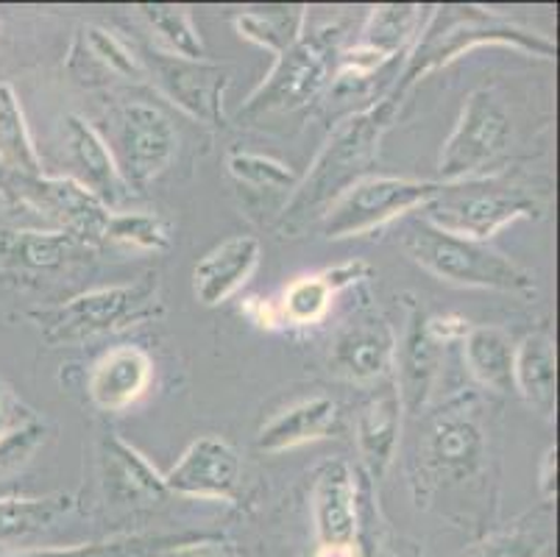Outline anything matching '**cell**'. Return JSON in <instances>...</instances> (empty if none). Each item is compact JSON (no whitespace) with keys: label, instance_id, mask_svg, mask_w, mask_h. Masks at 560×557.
Wrapping results in <instances>:
<instances>
[{"label":"cell","instance_id":"cell-42","mask_svg":"<svg viewBox=\"0 0 560 557\" xmlns=\"http://www.w3.org/2000/svg\"><path fill=\"white\" fill-rule=\"evenodd\" d=\"M23 176H25V173L9 171V167L3 165V162H0V201L18 209L20 182H23Z\"/></svg>","mask_w":560,"mask_h":557},{"label":"cell","instance_id":"cell-36","mask_svg":"<svg viewBox=\"0 0 560 557\" xmlns=\"http://www.w3.org/2000/svg\"><path fill=\"white\" fill-rule=\"evenodd\" d=\"M45 432H48L45 423L34 421L28 427L12 432V436L0 438V477H7V474L23 468L32 460V454L43 446Z\"/></svg>","mask_w":560,"mask_h":557},{"label":"cell","instance_id":"cell-40","mask_svg":"<svg viewBox=\"0 0 560 557\" xmlns=\"http://www.w3.org/2000/svg\"><path fill=\"white\" fill-rule=\"evenodd\" d=\"M538 488L544 499H555L558 494V446H549L538 466Z\"/></svg>","mask_w":560,"mask_h":557},{"label":"cell","instance_id":"cell-13","mask_svg":"<svg viewBox=\"0 0 560 557\" xmlns=\"http://www.w3.org/2000/svg\"><path fill=\"white\" fill-rule=\"evenodd\" d=\"M18 209H32L54 221L62 232H73L101 248V232L109 209L70 176H23Z\"/></svg>","mask_w":560,"mask_h":557},{"label":"cell","instance_id":"cell-26","mask_svg":"<svg viewBox=\"0 0 560 557\" xmlns=\"http://www.w3.org/2000/svg\"><path fill=\"white\" fill-rule=\"evenodd\" d=\"M513 391L544 416L555 413L558 398V355L547 332H533L516 346L513 357Z\"/></svg>","mask_w":560,"mask_h":557},{"label":"cell","instance_id":"cell-24","mask_svg":"<svg viewBox=\"0 0 560 557\" xmlns=\"http://www.w3.org/2000/svg\"><path fill=\"white\" fill-rule=\"evenodd\" d=\"M340 410L329 396L304 398L299 405L277 413L271 421L259 429L257 446L262 452H288L329 438L338 429Z\"/></svg>","mask_w":560,"mask_h":557},{"label":"cell","instance_id":"cell-19","mask_svg":"<svg viewBox=\"0 0 560 557\" xmlns=\"http://www.w3.org/2000/svg\"><path fill=\"white\" fill-rule=\"evenodd\" d=\"M68 73L81 86H104L112 79L140 81L145 79V70L140 65V56L124 43V39L106 31L104 25H81L79 34L70 45Z\"/></svg>","mask_w":560,"mask_h":557},{"label":"cell","instance_id":"cell-27","mask_svg":"<svg viewBox=\"0 0 560 557\" xmlns=\"http://www.w3.org/2000/svg\"><path fill=\"white\" fill-rule=\"evenodd\" d=\"M463 344V360L468 374L475 376L482 387L497 393L513 391V357L516 344L505 329L499 326H471Z\"/></svg>","mask_w":560,"mask_h":557},{"label":"cell","instance_id":"cell-39","mask_svg":"<svg viewBox=\"0 0 560 557\" xmlns=\"http://www.w3.org/2000/svg\"><path fill=\"white\" fill-rule=\"evenodd\" d=\"M427 326H430V335L435 337L441 346H450V344H460L466 332L471 329L463 315H430L427 318Z\"/></svg>","mask_w":560,"mask_h":557},{"label":"cell","instance_id":"cell-3","mask_svg":"<svg viewBox=\"0 0 560 557\" xmlns=\"http://www.w3.org/2000/svg\"><path fill=\"white\" fill-rule=\"evenodd\" d=\"M162 290L154 274L129 285L86 290L65 304L32 310L28 318L37 324L48 346H79L95 337L117 335L162 315Z\"/></svg>","mask_w":560,"mask_h":557},{"label":"cell","instance_id":"cell-38","mask_svg":"<svg viewBox=\"0 0 560 557\" xmlns=\"http://www.w3.org/2000/svg\"><path fill=\"white\" fill-rule=\"evenodd\" d=\"M34 421H39V418L34 416L32 407L20 402L18 393L0 380V438L12 436V432H18V429L28 427Z\"/></svg>","mask_w":560,"mask_h":557},{"label":"cell","instance_id":"cell-25","mask_svg":"<svg viewBox=\"0 0 560 557\" xmlns=\"http://www.w3.org/2000/svg\"><path fill=\"white\" fill-rule=\"evenodd\" d=\"M401 398L396 382L376 393L358 416V449L371 477H385L399 449L401 436Z\"/></svg>","mask_w":560,"mask_h":557},{"label":"cell","instance_id":"cell-31","mask_svg":"<svg viewBox=\"0 0 560 557\" xmlns=\"http://www.w3.org/2000/svg\"><path fill=\"white\" fill-rule=\"evenodd\" d=\"M101 245H117V248L142 254H162L173 245V229L156 212H109L104 232H101Z\"/></svg>","mask_w":560,"mask_h":557},{"label":"cell","instance_id":"cell-37","mask_svg":"<svg viewBox=\"0 0 560 557\" xmlns=\"http://www.w3.org/2000/svg\"><path fill=\"white\" fill-rule=\"evenodd\" d=\"M154 557H241L234 544L221 538H182L176 544L165 546Z\"/></svg>","mask_w":560,"mask_h":557},{"label":"cell","instance_id":"cell-34","mask_svg":"<svg viewBox=\"0 0 560 557\" xmlns=\"http://www.w3.org/2000/svg\"><path fill=\"white\" fill-rule=\"evenodd\" d=\"M338 295L329 274H310L296 279L279 304V318L293 326H315L327 318L332 299Z\"/></svg>","mask_w":560,"mask_h":557},{"label":"cell","instance_id":"cell-8","mask_svg":"<svg viewBox=\"0 0 560 557\" xmlns=\"http://www.w3.org/2000/svg\"><path fill=\"white\" fill-rule=\"evenodd\" d=\"M511 137V115H508L505 101L499 98V92L488 86L468 92L455 129L446 137L438 156V171L444 184L482 176L508 151Z\"/></svg>","mask_w":560,"mask_h":557},{"label":"cell","instance_id":"cell-2","mask_svg":"<svg viewBox=\"0 0 560 557\" xmlns=\"http://www.w3.org/2000/svg\"><path fill=\"white\" fill-rule=\"evenodd\" d=\"M486 45H502V48L522 50V54L541 56V59L558 56L555 39L541 34V31H529L524 25L511 23V20L493 18L480 7L446 3V7H438L432 12L430 23L419 31V37L412 39L410 50H407L405 70H401L388 98L401 106V98L419 81L452 65L457 56L475 48H486Z\"/></svg>","mask_w":560,"mask_h":557},{"label":"cell","instance_id":"cell-16","mask_svg":"<svg viewBox=\"0 0 560 557\" xmlns=\"http://www.w3.org/2000/svg\"><path fill=\"white\" fill-rule=\"evenodd\" d=\"M396 357V335L380 315H358L335 337L329 371L346 382H376L390 374Z\"/></svg>","mask_w":560,"mask_h":557},{"label":"cell","instance_id":"cell-7","mask_svg":"<svg viewBox=\"0 0 560 557\" xmlns=\"http://www.w3.org/2000/svg\"><path fill=\"white\" fill-rule=\"evenodd\" d=\"M438 190L441 182L430 178L365 176L327 209L318 229L327 240L363 237L388 227L396 218L424 209L438 196Z\"/></svg>","mask_w":560,"mask_h":557},{"label":"cell","instance_id":"cell-32","mask_svg":"<svg viewBox=\"0 0 560 557\" xmlns=\"http://www.w3.org/2000/svg\"><path fill=\"white\" fill-rule=\"evenodd\" d=\"M185 535H154V533H135L117 535V538L95 541V544H75V546H54V549H20L0 557H154L165 546L176 544Z\"/></svg>","mask_w":560,"mask_h":557},{"label":"cell","instance_id":"cell-17","mask_svg":"<svg viewBox=\"0 0 560 557\" xmlns=\"http://www.w3.org/2000/svg\"><path fill=\"white\" fill-rule=\"evenodd\" d=\"M65 151L68 162L73 165V182H79L84 190L93 193L109 212H115L124 198L129 196V184L124 182L117 162L112 156L109 142L101 137L93 123L81 115H65Z\"/></svg>","mask_w":560,"mask_h":557},{"label":"cell","instance_id":"cell-20","mask_svg":"<svg viewBox=\"0 0 560 557\" xmlns=\"http://www.w3.org/2000/svg\"><path fill=\"white\" fill-rule=\"evenodd\" d=\"M154 382V360L140 346L109 349L90 371L86 393L104 413H120L137 405Z\"/></svg>","mask_w":560,"mask_h":557},{"label":"cell","instance_id":"cell-10","mask_svg":"<svg viewBox=\"0 0 560 557\" xmlns=\"http://www.w3.org/2000/svg\"><path fill=\"white\" fill-rule=\"evenodd\" d=\"M140 65L160 92L192 120L221 129L226 123L223 98L232 84V68L207 59H182L160 48H145Z\"/></svg>","mask_w":560,"mask_h":557},{"label":"cell","instance_id":"cell-21","mask_svg":"<svg viewBox=\"0 0 560 557\" xmlns=\"http://www.w3.org/2000/svg\"><path fill=\"white\" fill-rule=\"evenodd\" d=\"M262 245L252 234H234L203 254L192 268V293L203 306H218L232 299L257 270Z\"/></svg>","mask_w":560,"mask_h":557},{"label":"cell","instance_id":"cell-15","mask_svg":"<svg viewBox=\"0 0 560 557\" xmlns=\"http://www.w3.org/2000/svg\"><path fill=\"white\" fill-rule=\"evenodd\" d=\"M407 306V326L401 335V344H396L394 365L396 371V391H399L401 407L407 413H419L430 402V393L435 387L441 362H444V346L430 335V326L421 301L405 295Z\"/></svg>","mask_w":560,"mask_h":557},{"label":"cell","instance_id":"cell-41","mask_svg":"<svg viewBox=\"0 0 560 557\" xmlns=\"http://www.w3.org/2000/svg\"><path fill=\"white\" fill-rule=\"evenodd\" d=\"M477 557H533V552H529V546L524 544L522 538H502L497 541V544L488 546L486 552H480Z\"/></svg>","mask_w":560,"mask_h":557},{"label":"cell","instance_id":"cell-23","mask_svg":"<svg viewBox=\"0 0 560 557\" xmlns=\"http://www.w3.org/2000/svg\"><path fill=\"white\" fill-rule=\"evenodd\" d=\"M424 457L441 477H468L482 460V432L463 410L444 413L432 421L424 441Z\"/></svg>","mask_w":560,"mask_h":557},{"label":"cell","instance_id":"cell-43","mask_svg":"<svg viewBox=\"0 0 560 557\" xmlns=\"http://www.w3.org/2000/svg\"><path fill=\"white\" fill-rule=\"evenodd\" d=\"M246 313L252 315V321L257 326H268V329H273L277 324H282V318H279V306L265 304L262 299H248Z\"/></svg>","mask_w":560,"mask_h":557},{"label":"cell","instance_id":"cell-44","mask_svg":"<svg viewBox=\"0 0 560 557\" xmlns=\"http://www.w3.org/2000/svg\"><path fill=\"white\" fill-rule=\"evenodd\" d=\"M313 557H360V555L358 549H324V546H318Z\"/></svg>","mask_w":560,"mask_h":557},{"label":"cell","instance_id":"cell-30","mask_svg":"<svg viewBox=\"0 0 560 557\" xmlns=\"http://www.w3.org/2000/svg\"><path fill=\"white\" fill-rule=\"evenodd\" d=\"M0 162L9 171L25 173V176L43 173V160L34 146L23 104L9 81H0Z\"/></svg>","mask_w":560,"mask_h":557},{"label":"cell","instance_id":"cell-9","mask_svg":"<svg viewBox=\"0 0 560 557\" xmlns=\"http://www.w3.org/2000/svg\"><path fill=\"white\" fill-rule=\"evenodd\" d=\"M109 148L129 190H142L176 160L179 131L160 106L126 101L115 109V146Z\"/></svg>","mask_w":560,"mask_h":557},{"label":"cell","instance_id":"cell-33","mask_svg":"<svg viewBox=\"0 0 560 557\" xmlns=\"http://www.w3.org/2000/svg\"><path fill=\"white\" fill-rule=\"evenodd\" d=\"M140 14L145 18L149 28L154 31L156 39L165 45V54L182 56V59H203L207 48L198 34L192 14L185 7H173V3H142Z\"/></svg>","mask_w":560,"mask_h":557},{"label":"cell","instance_id":"cell-6","mask_svg":"<svg viewBox=\"0 0 560 557\" xmlns=\"http://www.w3.org/2000/svg\"><path fill=\"white\" fill-rule=\"evenodd\" d=\"M544 204L522 184L497 176L441 182V190L424 207V221L457 237L488 243L499 229L518 218H541Z\"/></svg>","mask_w":560,"mask_h":557},{"label":"cell","instance_id":"cell-29","mask_svg":"<svg viewBox=\"0 0 560 557\" xmlns=\"http://www.w3.org/2000/svg\"><path fill=\"white\" fill-rule=\"evenodd\" d=\"M307 7H265L248 9L234 18V31L246 43L265 48L268 54L282 56L304 37Z\"/></svg>","mask_w":560,"mask_h":557},{"label":"cell","instance_id":"cell-5","mask_svg":"<svg viewBox=\"0 0 560 557\" xmlns=\"http://www.w3.org/2000/svg\"><path fill=\"white\" fill-rule=\"evenodd\" d=\"M340 37H343L340 25H324L313 34L304 31V37L277 56L271 73L254 86L246 104L237 112V120L259 123L265 117L293 115L318 101L320 92L335 79Z\"/></svg>","mask_w":560,"mask_h":557},{"label":"cell","instance_id":"cell-11","mask_svg":"<svg viewBox=\"0 0 560 557\" xmlns=\"http://www.w3.org/2000/svg\"><path fill=\"white\" fill-rule=\"evenodd\" d=\"M421 12L416 3H382L371 9L360 39L351 48H340L338 73L335 81H365L371 73L388 65L396 54L410 50V43L419 37Z\"/></svg>","mask_w":560,"mask_h":557},{"label":"cell","instance_id":"cell-22","mask_svg":"<svg viewBox=\"0 0 560 557\" xmlns=\"http://www.w3.org/2000/svg\"><path fill=\"white\" fill-rule=\"evenodd\" d=\"M101 477L106 497L117 504L149 502L167 494L160 468L120 436H106L101 441Z\"/></svg>","mask_w":560,"mask_h":557},{"label":"cell","instance_id":"cell-12","mask_svg":"<svg viewBox=\"0 0 560 557\" xmlns=\"http://www.w3.org/2000/svg\"><path fill=\"white\" fill-rule=\"evenodd\" d=\"M167 494L210 502H234L241 490V454L218 436L196 438L165 474Z\"/></svg>","mask_w":560,"mask_h":557},{"label":"cell","instance_id":"cell-35","mask_svg":"<svg viewBox=\"0 0 560 557\" xmlns=\"http://www.w3.org/2000/svg\"><path fill=\"white\" fill-rule=\"evenodd\" d=\"M226 167L241 187H248V190L254 193H273V196H277V193L290 196V193L296 190L299 178H302L293 167L284 165V162L248 151L229 153Z\"/></svg>","mask_w":560,"mask_h":557},{"label":"cell","instance_id":"cell-18","mask_svg":"<svg viewBox=\"0 0 560 557\" xmlns=\"http://www.w3.org/2000/svg\"><path fill=\"white\" fill-rule=\"evenodd\" d=\"M98 254V245L73 232L9 229L0 232V268L18 274H59L84 265Z\"/></svg>","mask_w":560,"mask_h":557},{"label":"cell","instance_id":"cell-1","mask_svg":"<svg viewBox=\"0 0 560 557\" xmlns=\"http://www.w3.org/2000/svg\"><path fill=\"white\" fill-rule=\"evenodd\" d=\"M396 115H399V104L385 95L335 126L310 171L299 178L296 190L290 193L284 204L282 218H279L282 237H299L310 223H320L327 209L346 190L369 176L371 165L380 156L382 137L394 126Z\"/></svg>","mask_w":560,"mask_h":557},{"label":"cell","instance_id":"cell-28","mask_svg":"<svg viewBox=\"0 0 560 557\" xmlns=\"http://www.w3.org/2000/svg\"><path fill=\"white\" fill-rule=\"evenodd\" d=\"M73 510L70 494L0 499V546L25 544L54 530Z\"/></svg>","mask_w":560,"mask_h":557},{"label":"cell","instance_id":"cell-4","mask_svg":"<svg viewBox=\"0 0 560 557\" xmlns=\"http://www.w3.org/2000/svg\"><path fill=\"white\" fill-rule=\"evenodd\" d=\"M401 245L412 263L430 270L441 282L511 295L536 293V279L516 259L505 257L488 243L444 232L424 218H412L410 227L405 229Z\"/></svg>","mask_w":560,"mask_h":557},{"label":"cell","instance_id":"cell-14","mask_svg":"<svg viewBox=\"0 0 560 557\" xmlns=\"http://www.w3.org/2000/svg\"><path fill=\"white\" fill-rule=\"evenodd\" d=\"M313 524L318 546L324 549H358V479L346 460H327L315 472Z\"/></svg>","mask_w":560,"mask_h":557}]
</instances>
